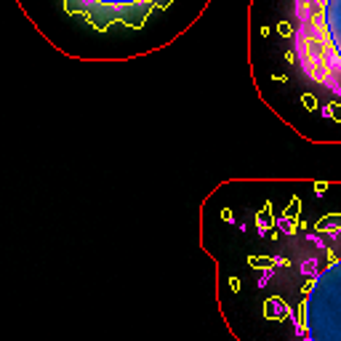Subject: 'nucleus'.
<instances>
[{
	"label": "nucleus",
	"mask_w": 341,
	"mask_h": 341,
	"mask_svg": "<svg viewBox=\"0 0 341 341\" xmlns=\"http://www.w3.org/2000/svg\"><path fill=\"white\" fill-rule=\"evenodd\" d=\"M248 61L264 101L341 120V0H248Z\"/></svg>",
	"instance_id": "nucleus-1"
},
{
	"label": "nucleus",
	"mask_w": 341,
	"mask_h": 341,
	"mask_svg": "<svg viewBox=\"0 0 341 341\" xmlns=\"http://www.w3.org/2000/svg\"><path fill=\"white\" fill-rule=\"evenodd\" d=\"M266 283H277L264 301L272 320H285L296 341H341V219H320L315 232H288V248L266 253Z\"/></svg>",
	"instance_id": "nucleus-2"
},
{
	"label": "nucleus",
	"mask_w": 341,
	"mask_h": 341,
	"mask_svg": "<svg viewBox=\"0 0 341 341\" xmlns=\"http://www.w3.org/2000/svg\"><path fill=\"white\" fill-rule=\"evenodd\" d=\"M51 45L61 35L139 38L141 56L166 48L203 16L211 0H16Z\"/></svg>",
	"instance_id": "nucleus-3"
}]
</instances>
